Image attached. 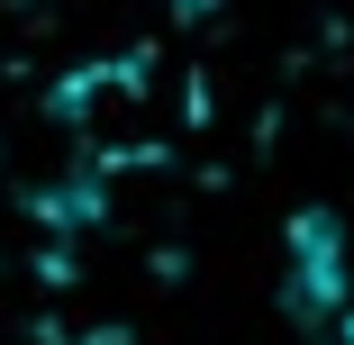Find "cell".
<instances>
[{
  "mask_svg": "<svg viewBox=\"0 0 354 345\" xmlns=\"http://www.w3.org/2000/svg\"><path fill=\"white\" fill-rule=\"evenodd\" d=\"M55 109L82 136V155L100 164V182L164 155V91H155V64H136V55H91Z\"/></svg>",
  "mask_w": 354,
  "mask_h": 345,
  "instance_id": "obj_1",
  "label": "cell"
}]
</instances>
